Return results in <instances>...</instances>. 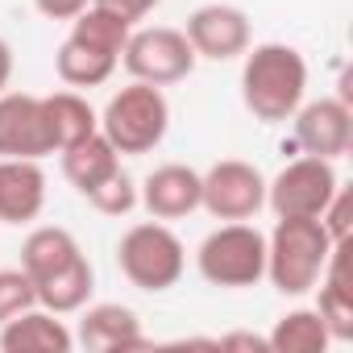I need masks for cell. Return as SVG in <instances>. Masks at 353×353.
Here are the masks:
<instances>
[{
    "instance_id": "ac0fdd59",
    "label": "cell",
    "mask_w": 353,
    "mask_h": 353,
    "mask_svg": "<svg viewBox=\"0 0 353 353\" xmlns=\"http://www.w3.org/2000/svg\"><path fill=\"white\" fill-rule=\"evenodd\" d=\"M345 245L349 241H336L332 245V258L320 274V303L316 312L324 316L332 341H353V299H349V279H345Z\"/></svg>"
},
{
    "instance_id": "4316f807",
    "label": "cell",
    "mask_w": 353,
    "mask_h": 353,
    "mask_svg": "<svg viewBox=\"0 0 353 353\" xmlns=\"http://www.w3.org/2000/svg\"><path fill=\"white\" fill-rule=\"evenodd\" d=\"M96 9H108L112 17H121L125 26H137V21H145L162 0H92Z\"/></svg>"
},
{
    "instance_id": "83f0119b",
    "label": "cell",
    "mask_w": 353,
    "mask_h": 353,
    "mask_svg": "<svg viewBox=\"0 0 353 353\" xmlns=\"http://www.w3.org/2000/svg\"><path fill=\"white\" fill-rule=\"evenodd\" d=\"M92 0H34V9L46 17V21H75Z\"/></svg>"
},
{
    "instance_id": "52a82bcc",
    "label": "cell",
    "mask_w": 353,
    "mask_h": 353,
    "mask_svg": "<svg viewBox=\"0 0 353 353\" xmlns=\"http://www.w3.org/2000/svg\"><path fill=\"white\" fill-rule=\"evenodd\" d=\"M200 208L216 221H254L266 208V179L245 158H221L200 174Z\"/></svg>"
},
{
    "instance_id": "9a60e30c",
    "label": "cell",
    "mask_w": 353,
    "mask_h": 353,
    "mask_svg": "<svg viewBox=\"0 0 353 353\" xmlns=\"http://www.w3.org/2000/svg\"><path fill=\"white\" fill-rule=\"evenodd\" d=\"M0 349L5 353H71L75 332L54 312H46L38 303V307H26L21 316L0 324Z\"/></svg>"
},
{
    "instance_id": "44dd1931",
    "label": "cell",
    "mask_w": 353,
    "mask_h": 353,
    "mask_svg": "<svg viewBox=\"0 0 353 353\" xmlns=\"http://www.w3.org/2000/svg\"><path fill=\"white\" fill-rule=\"evenodd\" d=\"M266 345H270V353H324L332 345V332L316 307H295L274 320Z\"/></svg>"
},
{
    "instance_id": "3957f363",
    "label": "cell",
    "mask_w": 353,
    "mask_h": 353,
    "mask_svg": "<svg viewBox=\"0 0 353 353\" xmlns=\"http://www.w3.org/2000/svg\"><path fill=\"white\" fill-rule=\"evenodd\" d=\"M117 266L121 274L137 287V291H170L174 283L183 279L188 270V250L179 241V233H174L166 221H141L133 229L121 233L117 241Z\"/></svg>"
},
{
    "instance_id": "f546056e",
    "label": "cell",
    "mask_w": 353,
    "mask_h": 353,
    "mask_svg": "<svg viewBox=\"0 0 353 353\" xmlns=\"http://www.w3.org/2000/svg\"><path fill=\"white\" fill-rule=\"evenodd\" d=\"M9 79H13V46L0 38V92H9Z\"/></svg>"
},
{
    "instance_id": "4fadbf2b",
    "label": "cell",
    "mask_w": 353,
    "mask_h": 353,
    "mask_svg": "<svg viewBox=\"0 0 353 353\" xmlns=\"http://www.w3.org/2000/svg\"><path fill=\"white\" fill-rule=\"evenodd\" d=\"M46 208V170L38 158H0V225H30Z\"/></svg>"
},
{
    "instance_id": "8992f818",
    "label": "cell",
    "mask_w": 353,
    "mask_h": 353,
    "mask_svg": "<svg viewBox=\"0 0 353 353\" xmlns=\"http://www.w3.org/2000/svg\"><path fill=\"white\" fill-rule=\"evenodd\" d=\"M121 63L133 79L166 88V83H179L196 71V50L188 42L183 30H170V26H145V30H129V42L121 50Z\"/></svg>"
},
{
    "instance_id": "8fae6325",
    "label": "cell",
    "mask_w": 353,
    "mask_h": 353,
    "mask_svg": "<svg viewBox=\"0 0 353 353\" xmlns=\"http://www.w3.org/2000/svg\"><path fill=\"white\" fill-rule=\"evenodd\" d=\"M188 42L196 50V59H212V63H229L241 59L250 50V17L237 5H200L188 17Z\"/></svg>"
},
{
    "instance_id": "5b68a950",
    "label": "cell",
    "mask_w": 353,
    "mask_h": 353,
    "mask_svg": "<svg viewBox=\"0 0 353 353\" xmlns=\"http://www.w3.org/2000/svg\"><path fill=\"white\" fill-rule=\"evenodd\" d=\"M196 266L212 287H254L266 279V233L250 221H225L200 241Z\"/></svg>"
},
{
    "instance_id": "30bf717a",
    "label": "cell",
    "mask_w": 353,
    "mask_h": 353,
    "mask_svg": "<svg viewBox=\"0 0 353 353\" xmlns=\"http://www.w3.org/2000/svg\"><path fill=\"white\" fill-rule=\"evenodd\" d=\"M54 154V137L46 129L42 96L0 92V158H46Z\"/></svg>"
},
{
    "instance_id": "7a4b0ae2",
    "label": "cell",
    "mask_w": 353,
    "mask_h": 353,
    "mask_svg": "<svg viewBox=\"0 0 353 353\" xmlns=\"http://www.w3.org/2000/svg\"><path fill=\"white\" fill-rule=\"evenodd\" d=\"M332 237L320 216H279L274 233L266 237V279L283 295H307L328 258H332Z\"/></svg>"
},
{
    "instance_id": "e0dca14e",
    "label": "cell",
    "mask_w": 353,
    "mask_h": 353,
    "mask_svg": "<svg viewBox=\"0 0 353 353\" xmlns=\"http://www.w3.org/2000/svg\"><path fill=\"white\" fill-rule=\"evenodd\" d=\"M34 291H38V303H42L46 312L71 316V312H79V307L92 299V291H96V270H92L88 254H79L75 262H67V266L54 270L50 279L34 283Z\"/></svg>"
},
{
    "instance_id": "f1b7e54d",
    "label": "cell",
    "mask_w": 353,
    "mask_h": 353,
    "mask_svg": "<svg viewBox=\"0 0 353 353\" xmlns=\"http://www.w3.org/2000/svg\"><path fill=\"white\" fill-rule=\"evenodd\" d=\"M216 345H221V349H254V353H270L266 336H254V332H229V336H221Z\"/></svg>"
},
{
    "instance_id": "277c9868",
    "label": "cell",
    "mask_w": 353,
    "mask_h": 353,
    "mask_svg": "<svg viewBox=\"0 0 353 353\" xmlns=\"http://www.w3.org/2000/svg\"><path fill=\"white\" fill-rule=\"evenodd\" d=\"M166 129H170V100L162 88L141 79L121 88L100 112V133L112 141L117 154H150L154 145H162Z\"/></svg>"
},
{
    "instance_id": "484cf974",
    "label": "cell",
    "mask_w": 353,
    "mask_h": 353,
    "mask_svg": "<svg viewBox=\"0 0 353 353\" xmlns=\"http://www.w3.org/2000/svg\"><path fill=\"white\" fill-rule=\"evenodd\" d=\"M324 229L332 241H349V188H336V196L328 200V208L320 212Z\"/></svg>"
},
{
    "instance_id": "d6986e66",
    "label": "cell",
    "mask_w": 353,
    "mask_h": 353,
    "mask_svg": "<svg viewBox=\"0 0 353 353\" xmlns=\"http://www.w3.org/2000/svg\"><path fill=\"white\" fill-rule=\"evenodd\" d=\"M42 112H46V129L54 137V154L100 129V112L79 92H50V96H42Z\"/></svg>"
},
{
    "instance_id": "603a6c76",
    "label": "cell",
    "mask_w": 353,
    "mask_h": 353,
    "mask_svg": "<svg viewBox=\"0 0 353 353\" xmlns=\"http://www.w3.org/2000/svg\"><path fill=\"white\" fill-rule=\"evenodd\" d=\"M129 30H133V26H125V21L112 17L108 9L88 5V9L71 21V34H67V38H79V42H88V46L108 50V54L121 59V50H125V42H129Z\"/></svg>"
},
{
    "instance_id": "2e32d148",
    "label": "cell",
    "mask_w": 353,
    "mask_h": 353,
    "mask_svg": "<svg viewBox=\"0 0 353 353\" xmlns=\"http://www.w3.org/2000/svg\"><path fill=\"white\" fill-rule=\"evenodd\" d=\"M63 154V174H67V183L88 200L108 174H117L121 170V154L112 150V141L96 129V133H88L83 141H75V145H67V150H59Z\"/></svg>"
},
{
    "instance_id": "6da1fadb",
    "label": "cell",
    "mask_w": 353,
    "mask_h": 353,
    "mask_svg": "<svg viewBox=\"0 0 353 353\" xmlns=\"http://www.w3.org/2000/svg\"><path fill=\"white\" fill-rule=\"evenodd\" d=\"M303 92H307V63L295 46L262 42V46L245 50L241 100L258 121H266V125L291 121L295 108L303 104Z\"/></svg>"
},
{
    "instance_id": "cb8c5ba5",
    "label": "cell",
    "mask_w": 353,
    "mask_h": 353,
    "mask_svg": "<svg viewBox=\"0 0 353 353\" xmlns=\"http://www.w3.org/2000/svg\"><path fill=\"white\" fill-rule=\"evenodd\" d=\"M88 204H92L96 212H104V216H129V212L137 208V188H133L129 174H125V166H121L117 174H108V179L88 196Z\"/></svg>"
},
{
    "instance_id": "ba28073f",
    "label": "cell",
    "mask_w": 353,
    "mask_h": 353,
    "mask_svg": "<svg viewBox=\"0 0 353 353\" xmlns=\"http://www.w3.org/2000/svg\"><path fill=\"white\" fill-rule=\"evenodd\" d=\"M336 188L341 179L328 158L299 154L266 183V204L274 208V216H320L336 196Z\"/></svg>"
},
{
    "instance_id": "d4e9b609",
    "label": "cell",
    "mask_w": 353,
    "mask_h": 353,
    "mask_svg": "<svg viewBox=\"0 0 353 353\" xmlns=\"http://www.w3.org/2000/svg\"><path fill=\"white\" fill-rule=\"evenodd\" d=\"M26 307H38V291H34V279L21 270V266H9L0 270V324L21 316Z\"/></svg>"
},
{
    "instance_id": "ffe728a7",
    "label": "cell",
    "mask_w": 353,
    "mask_h": 353,
    "mask_svg": "<svg viewBox=\"0 0 353 353\" xmlns=\"http://www.w3.org/2000/svg\"><path fill=\"white\" fill-rule=\"evenodd\" d=\"M83 250H79V241H75V233L71 229H63V225H42V229H34L30 237H26V245H21V270L34 279V283H42V279H50L54 270H63L67 262H75Z\"/></svg>"
},
{
    "instance_id": "7402d4cb",
    "label": "cell",
    "mask_w": 353,
    "mask_h": 353,
    "mask_svg": "<svg viewBox=\"0 0 353 353\" xmlns=\"http://www.w3.org/2000/svg\"><path fill=\"white\" fill-rule=\"evenodd\" d=\"M117 63H121L117 54L96 50V46H88L79 38H67L59 46V54H54V71H59V79L67 88H100V83L112 79Z\"/></svg>"
},
{
    "instance_id": "7c38bea8",
    "label": "cell",
    "mask_w": 353,
    "mask_h": 353,
    "mask_svg": "<svg viewBox=\"0 0 353 353\" xmlns=\"http://www.w3.org/2000/svg\"><path fill=\"white\" fill-rule=\"evenodd\" d=\"M137 204L154 221H183L200 208V170L188 162H162L137 188Z\"/></svg>"
},
{
    "instance_id": "5bb4252c",
    "label": "cell",
    "mask_w": 353,
    "mask_h": 353,
    "mask_svg": "<svg viewBox=\"0 0 353 353\" xmlns=\"http://www.w3.org/2000/svg\"><path fill=\"white\" fill-rule=\"evenodd\" d=\"M79 332H75V345L92 349V353H117V349H141L150 345L145 332H141V320L133 307L125 303H83L79 307Z\"/></svg>"
},
{
    "instance_id": "9c48e42d",
    "label": "cell",
    "mask_w": 353,
    "mask_h": 353,
    "mask_svg": "<svg viewBox=\"0 0 353 353\" xmlns=\"http://www.w3.org/2000/svg\"><path fill=\"white\" fill-rule=\"evenodd\" d=\"M291 121H295V145L303 154L336 162L353 145V108L336 96H320L312 104H299Z\"/></svg>"
}]
</instances>
